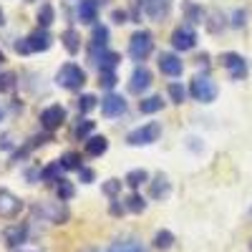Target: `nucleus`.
Segmentation results:
<instances>
[{
  "instance_id": "15",
  "label": "nucleus",
  "mask_w": 252,
  "mask_h": 252,
  "mask_svg": "<svg viewBox=\"0 0 252 252\" xmlns=\"http://www.w3.org/2000/svg\"><path fill=\"white\" fill-rule=\"evenodd\" d=\"M159 71L166 76H182L184 66H182V58L174 53H161L159 56Z\"/></svg>"
},
{
  "instance_id": "32",
  "label": "nucleus",
  "mask_w": 252,
  "mask_h": 252,
  "mask_svg": "<svg viewBox=\"0 0 252 252\" xmlns=\"http://www.w3.org/2000/svg\"><path fill=\"white\" fill-rule=\"evenodd\" d=\"M76 106H78L81 114H89L91 109H96V96H94V94H83V96L78 98Z\"/></svg>"
},
{
  "instance_id": "28",
  "label": "nucleus",
  "mask_w": 252,
  "mask_h": 252,
  "mask_svg": "<svg viewBox=\"0 0 252 252\" xmlns=\"http://www.w3.org/2000/svg\"><path fill=\"white\" fill-rule=\"evenodd\" d=\"M126 209H129V212H144V209H146V199L141 197V194H129V197H126Z\"/></svg>"
},
{
  "instance_id": "29",
  "label": "nucleus",
  "mask_w": 252,
  "mask_h": 252,
  "mask_svg": "<svg viewBox=\"0 0 252 252\" xmlns=\"http://www.w3.org/2000/svg\"><path fill=\"white\" fill-rule=\"evenodd\" d=\"M53 18H56V10L46 3V5H40V10H38V26L40 28H48L51 23H53Z\"/></svg>"
},
{
  "instance_id": "34",
  "label": "nucleus",
  "mask_w": 252,
  "mask_h": 252,
  "mask_svg": "<svg viewBox=\"0 0 252 252\" xmlns=\"http://www.w3.org/2000/svg\"><path fill=\"white\" fill-rule=\"evenodd\" d=\"M207 28L212 31V33H220L224 28V15L220 10H212V20H207Z\"/></svg>"
},
{
  "instance_id": "12",
  "label": "nucleus",
  "mask_w": 252,
  "mask_h": 252,
  "mask_svg": "<svg viewBox=\"0 0 252 252\" xmlns=\"http://www.w3.org/2000/svg\"><path fill=\"white\" fill-rule=\"evenodd\" d=\"M149 86H152V71L146 66H136L134 73H131V81H129V91L131 94H144Z\"/></svg>"
},
{
  "instance_id": "2",
  "label": "nucleus",
  "mask_w": 252,
  "mask_h": 252,
  "mask_svg": "<svg viewBox=\"0 0 252 252\" xmlns=\"http://www.w3.org/2000/svg\"><path fill=\"white\" fill-rule=\"evenodd\" d=\"M189 94H192L197 101H202V103H212V101L217 98V83L209 78L207 73H199V76L192 78Z\"/></svg>"
},
{
  "instance_id": "11",
  "label": "nucleus",
  "mask_w": 252,
  "mask_h": 252,
  "mask_svg": "<svg viewBox=\"0 0 252 252\" xmlns=\"http://www.w3.org/2000/svg\"><path fill=\"white\" fill-rule=\"evenodd\" d=\"M124 111H126V101L119 94H106V96L101 98V114L103 116L114 119V116H121Z\"/></svg>"
},
{
  "instance_id": "43",
  "label": "nucleus",
  "mask_w": 252,
  "mask_h": 252,
  "mask_svg": "<svg viewBox=\"0 0 252 252\" xmlns=\"http://www.w3.org/2000/svg\"><path fill=\"white\" fill-rule=\"evenodd\" d=\"M124 209H126V204H119V199H114V202H111V215H114V217L124 215Z\"/></svg>"
},
{
  "instance_id": "33",
  "label": "nucleus",
  "mask_w": 252,
  "mask_h": 252,
  "mask_svg": "<svg viewBox=\"0 0 252 252\" xmlns=\"http://www.w3.org/2000/svg\"><path fill=\"white\" fill-rule=\"evenodd\" d=\"M98 83L106 91H111L114 86H116V73L114 71H98Z\"/></svg>"
},
{
  "instance_id": "24",
  "label": "nucleus",
  "mask_w": 252,
  "mask_h": 252,
  "mask_svg": "<svg viewBox=\"0 0 252 252\" xmlns=\"http://www.w3.org/2000/svg\"><path fill=\"white\" fill-rule=\"evenodd\" d=\"M61 172H63L61 161H53V164L46 166V169H40V179H43V182H61V179H63Z\"/></svg>"
},
{
  "instance_id": "20",
  "label": "nucleus",
  "mask_w": 252,
  "mask_h": 252,
  "mask_svg": "<svg viewBox=\"0 0 252 252\" xmlns=\"http://www.w3.org/2000/svg\"><path fill=\"white\" fill-rule=\"evenodd\" d=\"M106 149H109L106 136H91V139L86 141V154H89V157H101Z\"/></svg>"
},
{
  "instance_id": "7",
  "label": "nucleus",
  "mask_w": 252,
  "mask_h": 252,
  "mask_svg": "<svg viewBox=\"0 0 252 252\" xmlns=\"http://www.w3.org/2000/svg\"><path fill=\"white\" fill-rule=\"evenodd\" d=\"M20 209H23V199L8 192V189H0V217L13 220V217H18Z\"/></svg>"
},
{
  "instance_id": "23",
  "label": "nucleus",
  "mask_w": 252,
  "mask_h": 252,
  "mask_svg": "<svg viewBox=\"0 0 252 252\" xmlns=\"http://www.w3.org/2000/svg\"><path fill=\"white\" fill-rule=\"evenodd\" d=\"M119 61H121V56L119 53H114V51H106L101 58H98V71H114L116 66H119Z\"/></svg>"
},
{
  "instance_id": "36",
  "label": "nucleus",
  "mask_w": 252,
  "mask_h": 252,
  "mask_svg": "<svg viewBox=\"0 0 252 252\" xmlns=\"http://www.w3.org/2000/svg\"><path fill=\"white\" fill-rule=\"evenodd\" d=\"M119 192H121V182H119V179H109L106 184H103V194H106V197L116 199Z\"/></svg>"
},
{
  "instance_id": "18",
  "label": "nucleus",
  "mask_w": 252,
  "mask_h": 252,
  "mask_svg": "<svg viewBox=\"0 0 252 252\" xmlns=\"http://www.w3.org/2000/svg\"><path fill=\"white\" fill-rule=\"evenodd\" d=\"M28 240V227L26 224H13L5 229V245L8 247H20Z\"/></svg>"
},
{
  "instance_id": "27",
  "label": "nucleus",
  "mask_w": 252,
  "mask_h": 252,
  "mask_svg": "<svg viewBox=\"0 0 252 252\" xmlns=\"http://www.w3.org/2000/svg\"><path fill=\"white\" fill-rule=\"evenodd\" d=\"M58 161H61L63 169H76V172L81 169V154H76V152H66Z\"/></svg>"
},
{
  "instance_id": "6",
  "label": "nucleus",
  "mask_w": 252,
  "mask_h": 252,
  "mask_svg": "<svg viewBox=\"0 0 252 252\" xmlns=\"http://www.w3.org/2000/svg\"><path fill=\"white\" fill-rule=\"evenodd\" d=\"M106 43H109V28L106 26H94V33H91V46H89V58L96 66L98 58L106 53Z\"/></svg>"
},
{
  "instance_id": "37",
  "label": "nucleus",
  "mask_w": 252,
  "mask_h": 252,
  "mask_svg": "<svg viewBox=\"0 0 252 252\" xmlns=\"http://www.w3.org/2000/svg\"><path fill=\"white\" fill-rule=\"evenodd\" d=\"M169 96H172V101H174V103H182V101H184V96H187V91H184L182 83H172V86H169Z\"/></svg>"
},
{
  "instance_id": "8",
  "label": "nucleus",
  "mask_w": 252,
  "mask_h": 252,
  "mask_svg": "<svg viewBox=\"0 0 252 252\" xmlns=\"http://www.w3.org/2000/svg\"><path fill=\"white\" fill-rule=\"evenodd\" d=\"M63 121H66V109L58 106V103H53V106H48L40 114V126H43L46 131H56Z\"/></svg>"
},
{
  "instance_id": "14",
  "label": "nucleus",
  "mask_w": 252,
  "mask_h": 252,
  "mask_svg": "<svg viewBox=\"0 0 252 252\" xmlns=\"http://www.w3.org/2000/svg\"><path fill=\"white\" fill-rule=\"evenodd\" d=\"M172 10V0H144V13L152 20H164Z\"/></svg>"
},
{
  "instance_id": "16",
  "label": "nucleus",
  "mask_w": 252,
  "mask_h": 252,
  "mask_svg": "<svg viewBox=\"0 0 252 252\" xmlns=\"http://www.w3.org/2000/svg\"><path fill=\"white\" fill-rule=\"evenodd\" d=\"M28 46H31L33 53H38V51H48V48L53 46V38H51V33H48L46 28H38V31H33V33L28 35Z\"/></svg>"
},
{
  "instance_id": "26",
  "label": "nucleus",
  "mask_w": 252,
  "mask_h": 252,
  "mask_svg": "<svg viewBox=\"0 0 252 252\" xmlns=\"http://www.w3.org/2000/svg\"><path fill=\"white\" fill-rule=\"evenodd\" d=\"M146 179H149V174H146L144 169H131L129 174H126V179H124V182L129 184L131 189H139V187H141Z\"/></svg>"
},
{
  "instance_id": "3",
  "label": "nucleus",
  "mask_w": 252,
  "mask_h": 252,
  "mask_svg": "<svg viewBox=\"0 0 252 252\" xmlns=\"http://www.w3.org/2000/svg\"><path fill=\"white\" fill-rule=\"evenodd\" d=\"M33 212L38 217H43L46 222H53V224H63L68 220V209H66V204H63V199H58V202H40V204L33 207Z\"/></svg>"
},
{
  "instance_id": "13",
  "label": "nucleus",
  "mask_w": 252,
  "mask_h": 252,
  "mask_svg": "<svg viewBox=\"0 0 252 252\" xmlns=\"http://www.w3.org/2000/svg\"><path fill=\"white\" fill-rule=\"evenodd\" d=\"M91 252H149L136 237H124V240H116L111 242L109 247H103V250H91Z\"/></svg>"
},
{
  "instance_id": "42",
  "label": "nucleus",
  "mask_w": 252,
  "mask_h": 252,
  "mask_svg": "<svg viewBox=\"0 0 252 252\" xmlns=\"http://www.w3.org/2000/svg\"><path fill=\"white\" fill-rule=\"evenodd\" d=\"M111 18H114V23H126L129 13H126V10H114V13H111Z\"/></svg>"
},
{
  "instance_id": "41",
  "label": "nucleus",
  "mask_w": 252,
  "mask_h": 252,
  "mask_svg": "<svg viewBox=\"0 0 252 252\" xmlns=\"http://www.w3.org/2000/svg\"><path fill=\"white\" fill-rule=\"evenodd\" d=\"M15 51H18V53H33V51H31V46H28V38L18 40V43H15Z\"/></svg>"
},
{
  "instance_id": "25",
  "label": "nucleus",
  "mask_w": 252,
  "mask_h": 252,
  "mask_svg": "<svg viewBox=\"0 0 252 252\" xmlns=\"http://www.w3.org/2000/svg\"><path fill=\"white\" fill-rule=\"evenodd\" d=\"M174 245V235L169 232V229H159V232L154 235V247L157 250H169Z\"/></svg>"
},
{
  "instance_id": "40",
  "label": "nucleus",
  "mask_w": 252,
  "mask_h": 252,
  "mask_svg": "<svg viewBox=\"0 0 252 252\" xmlns=\"http://www.w3.org/2000/svg\"><path fill=\"white\" fill-rule=\"evenodd\" d=\"M245 18H247V13H245V10H237V13H235V20H232V26H235V28H242V26L247 23Z\"/></svg>"
},
{
  "instance_id": "31",
  "label": "nucleus",
  "mask_w": 252,
  "mask_h": 252,
  "mask_svg": "<svg viewBox=\"0 0 252 252\" xmlns=\"http://www.w3.org/2000/svg\"><path fill=\"white\" fill-rule=\"evenodd\" d=\"M184 13H187L189 23H202V20H204V10L197 8L194 3H184Z\"/></svg>"
},
{
  "instance_id": "35",
  "label": "nucleus",
  "mask_w": 252,
  "mask_h": 252,
  "mask_svg": "<svg viewBox=\"0 0 252 252\" xmlns=\"http://www.w3.org/2000/svg\"><path fill=\"white\" fill-rule=\"evenodd\" d=\"M94 131V121H89V119H83V121H78V126H76V139H86L89 134Z\"/></svg>"
},
{
  "instance_id": "47",
  "label": "nucleus",
  "mask_w": 252,
  "mask_h": 252,
  "mask_svg": "<svg viewBox=\"0 0 252 252\" xmlns=\"http://www.w3.org/2000/svg\"><path fill=\"white\" fill-rule=\"evenodd\" d=\"M0 119H3V111H0Z\"/></svg>"
},
{
  "instance_id": "10",
  "label": "nucleus",
  "mask_w": 252,
  "mask_h": 252,
  "mask_svg": "<svg viewBox=\"0 0 252 252\" xmlns=\"http://www.w3.org/2000/svg\"><path fill=\"white\" fill-rule=\"evenodd\" d=\"M222 66L229 71V76H232L235 81H240V78L247 76V63H245V58L237 56V53H224V56H222Z\"/></svg>"
},
{
  "instance_id": "45",
  "label": "nucleus",
  "mask_w": 252,
  "mask_h": 252,
  "mask_svg": "<svg viewBox=\"0 0 252 252\" xmlns=\"http://www.w3.org/2000/svg\"><path fill=\"white\" fill-rule=\"evenodd\" d=\"M5 61V56H3V51H0V63H3Z\"/></svg>"
},
{
  "instance_id": "9",
  "label": "nucleus",
  "mask_w": 252,
  "mask_h": 252,
  "mask_svg": "<svg viewBox=\"0 0 252 252\" xmlns=\"http://www.w3.org/2000/svg\"><path fill=\"white\" fill-rule=\"evenodd\" d=\"M194 43H197V35H194V31L189 26H182V28H177L172 33V46L177 51H192Z\"/></svg>"
},
{
  "instance_id": "46",
  "label": "nucleus",
  "mask_w": 252,
  "mask_h": 252,
  "mask_svg": "<svg viewBox=\"0 0 252 252\" xmlns=\"http://www.w3.org/2000/svg\"><path fill=\"white\" fill-rule=\"evenodd\" d=\"M250 217H252V207H250Z\"/></svg>"
},
{
  "instance_id": "19",
  "label": "nucleus",
  "mask_w": 252,
  "mask_h": 252,
  "mask_svg": "<svg viewBox=\"0 0 252 252\" xmlns=\"http://www.w3.org/2000/svg\"><path fill=\"white\" fill-rule=\"evenodd\" d=\"M61 40H63V46H66V51H68L71 56H76V53L81 51V35H78L73 28L63 31V33H61Z\"/></svg>"
},
{
  "instance_id": "39",
  "label": "nucleus",
  "mask_w": 252,
  "mask_h": 252,
  "mask_svg": "<svg viewBox=\"0 0 252 252\" xmlns=\"http://www.w3.org/2000/svg\"><path fill=\"white\" fill-rule=\"evenodd\" d=\"M78 177H81L83 184H91L96 174H94V169H89V166H81V169H78Z\"/></svg>"
},
{
  "instance_id": "44",
  "label": "nucleus",
  "mask_w": 252,
  "mask_h": 252,
  "mask_svg": "<svg viewBox=\"0 0 252 252\" xmlns=\"http://www.w3.org/2000/svg\"><path fill=\"white\" fill-rule=\"evenodd\" d=\"M5 23V20H3V10H0V26H3Z\"/></svg>"
},
{
  "instance_id": "17",
  "label": "nucleus",
  "mask_w": 252,
  "mask_h": 252,
  "mask_svg": "<svg viewBox=\"0 0 252 252\" xmlns=\"http://www.w3.org/2000/svg\"><path fill=\"white\" fill-rule=\"evenodd\" d=\"M98 5H103V0H81L78 5V20L81 23H94L98 18Z\"/></svg>"
},
{
  "instance_id": "38",
  "label": "nucleus",
  "mask_w": 252,
  "mask_h": 252,
  "mask_svg": "<svg viewBox=\"0 0 252 252\" xmlns=\"http://www.w3.org/2000/svg\"><path fill=\"white\" fill-rule=\"evenodd\" d=\"M15 86V76L13 73H3L0 76V91H10Z\"/></svg>"
},
{
  "instance_id": "21",
  "label": "nucleus",
  "mask_w": 252,
  "mask_h": 252,
  "mask_svg": "<svg viewBox=\"0 0 252 252\" xmlns=\"http://www.w3.org/2000/svg\"><path fill=\"white\" fill-rule=\"evenodd\" d=\"M169 182H166V177L164 174H157L154 177V182H152V197L154 199H164L166 194H169Z\"/></svg>"
},
{
  "instance_id": "30",
  "label": "nucleus",
  "mask_w": 252,
  "mask_h": 252,
  "mask_svg": "<svg viewBox=\"0 0 252 252\" xmlns=\"http://www.w3.org/2000/svg\"><path fill=\"white\" fill-rule=\"evenodd\" d=\"M56 192H58V199L68 202V199H73L76 189H73V184H71L68 179H61V182H58V187H56Z\"/></svg>"
},
{
  "instance_id": "22",
  "label": "nucleus",
  "mask_w": 252,
  "mask_h": 252,
  "mask_svg": "<svg viewBox=\"0 0 252 252\" xmlns=\"http://www.w3.org/2000/svg\"><path fill=\"white\" fill-rule=\"evenodd\" d=\"M161 106H164L161 96H149V98L139 101V111L141 114H157V111H161Z\"/></svg>"
},
{
  "instance_id": "1",
  "label": "nucleus",
  "mask_w": 252,
  "mask_h": 252,
  "mask_svg": "<svg viewBox=\"0 0 252 252\" xmlns=\"http://www.w3.org/2000/svg\"><path fill=\"white\" fill-rule=\"evenodd\" d=\"M56 83L61 89H66V91H78L83 83H86V73H83L81 66H76V63H66V66L58 68Z\"/></svg>"
},
{
  "instance_id": "5",
  "label": "nucleus",
  "mask_w": 252,
  "mask_h": 252,
  "mask_svg": "<svg viewBox=\"0 0 252 252\" xmlns=\"http://www.w3.org/2000/svg\"><path fill=\"white\" fill-rule=\"evenodd\" d=\"M159 136H161V124L152 121V124H144V126H139V129H134L129 136H126V141H129L131 146H146V144H154Z\"/></svg>"
},
{
  "instance_id": "4",
  "label": "nucleus",
  "mask_w": 252,
  "mask_h": 252,
  "mask_svg": "<svg viewBox=\"0 0 252 252\" xmlns=\"http://www.w3.org/2000/svg\"><path fill=\"white\" fill-rule=\"evenodd\" d=\"M154 51V38L149 31H136L129 40V56L134 61H144L146 56H149Z\"/></svg>"
}]
</instances>
